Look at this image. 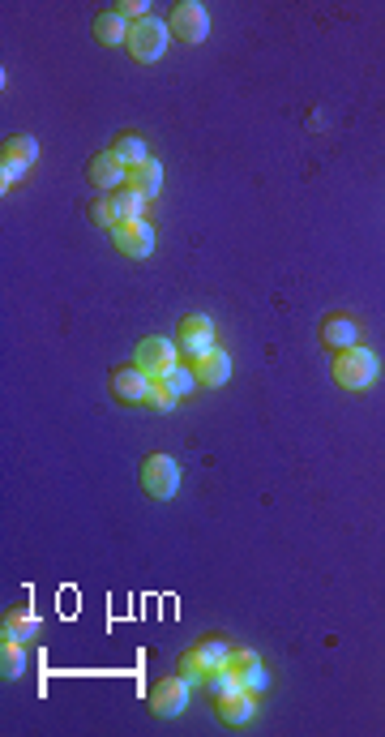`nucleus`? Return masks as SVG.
Returning <instances> with one entry per match:
<instances>
[{
	"mask_svg": "<svg viewBox=\"0 0 385 737\" xmlns=\"http://www.w3.org/2000/svg\"><path fill=\"white\" fill-rule=\"evenodd\" d=\"M227 656H231V643L227 639H219V635H210V639H202L193 652H184L180 656V678L184 682H206L214 669H223L227 665Z\"/></svg>",
	"mask_w": 385,
	"mask_h": 737,
	"instance_id": "obj_1",
	"label": "nucleus"
},
{
	"mask_svg": "<svg viewBox=\"0 0 385 737\" xmlns=\"http://www.w3.org/2000/svg\"><path fill=\"white\" fill-rule=\"evenodd\" d=\"M167 39H172V26L159 22V18H146V22H133L129 26V56L137 65H154L163 52H167Z\"/></svg>",
	"mask_w": 385,
	"mask_h": 737,
	"instance_id": "obj_2",
	"label": "nucleus"
},
{
	"mask_svg": "<svg viewBox=\"0 0 385 737\" xmlns=\"http://www.w3.org/2000/svg\"><path fill=\"white\" fill-rule=\"evenodd\" d=\"M334 382L343 390H364L377 382V356L368 348H347L334 352Z\"/></svg>",
	"mask_w": 385,
	"mask_h": 737,
	"instance_id": "obj_3",
	"label": "nucleus"
},
{
	"mask_svg": "<svg viewBox=\"0 0 385 737\" xmlns=\"http://www.w3.org/2000/svg\"><path fill=\"white\" fill-rule=\"evenodd\" d=\"M142 493L154 502H172L180 493V463L172 455H150L142 463Z\"/></svg>",
	"mask_w": 385,
	"mask_h": 737,
	"instance_id": "obj_4",
	"label": "nucleus"
},
{
	"mask_svg": "<svg viewBox=\"0 0 385 737\" xmlns=\"http://www.w3.org/2000/svg\"><path fill=\"white\" fill-rule=\"evenodd\" d=\"M133 365L142 369L150 382H159V378H167V373L180 365V348H176L172 339H142V343H137Z\"/></svg>",
	"mask_w": 385,
	"mask_h": 737,
	"instance_id": "obj_5",
	"label": "nucleus"
},
{
	"mask_svg": "<svg viewBox=\"0 0 385 737\" xmlns=\"http://www.w3.org/2000/svg\"><path fill=\"white\" fill-rule=\"evenodd\" d=\"M180 356L189 360V365H197L202 356L214 352V322L206 318V313H189V318H180Z\"/></svg>",
	"mask_w": 385,
	"mask_h": 737,
	"instance_id": "obj_6",
	"label": "nucleus"
},
{
	"mask_svg": "<svg viewBox=\"0 0 385 737\" xmlns=\"http://www.w3.org/2000/svg\"><path fill=\"white\" fill-rule=\"evenodd\" d=\"M167 26H172V35L180 43H206L210 13H206V5H197V0H180V5L172 9V18H167Z\"/></svg>",
	"mask_w": 385,
	"mask_h": 737,
	"instance_id": "obj_7",
	"label": "nucleus"
},
{
	"mask_svg": "<svg viewBox=\"0 0 385 737\" xmlns=\"http://www.w3.org/2000/svg\"><path fill=\"white\" fill-rule=\"evenodd\" d=\"M86 180L99 193H120V189H129V168L112 155V150H99V155L86 163Z\"/></svg>",
	"mask_w": 385,
	"mask_h": 737,
	"instance_id": "obj_8",
	"label": "nucleus"
},
{
	"mask_svg": "<svg viewBox=\"0 0 385 737\" xmlns=\"http://www.w3.org/2000/svg\"><path fill=\"white\" fill-rule=\"evenodd\" d=\"M360 335H364V326L351 318V313H326V318H321V330H317V339L326 343L330 352L360 348Z\"/></svg>",
	"mask_w": 385,
	"mask_h": 737,
	"instance_id": "obj_9",
	"label": "nucleus"
},
{
	"mask_svg": "<svg viewBox=\"0 0 385 737\" xmlns=\"http://www.w3.org/2000/svg\"><path fill=\"white\" fill-rule=\"evenodd\" d=\"M184 708H189V682H184V678H163V682L150 686V712L154 716L172 720Z\"/></svg>",
	"mask_w": 385,
	"mask_h": 737,
	"instance_id": "obj_10",
	"label": "nucleus"
},
{
	"mask_svg": "<svg viewBox=\"0 0 385 737\" xmlns=\"http://www.w3.org/2000/svg\"><path fill=\"white\" fill-rule=\"evenodd\" d=\"M112 245L125 253V258H150L154 253V228L146 219H129V223H120V228H112Z\"/></svg>",
	"mask_w": 385,
	"mask_h": 737,
	"instance_id": "obj_11",
	"label": "nucleus"
},
{
	"mask_svg": "<svg viewBox=\"0 0 385 737\" xmlns=\"http://www.w3.org/2000/svg\"><path fill=\"white\" fill-rule=\"evenodd\" d=\"M150 378L137 365H120V369H112V395L120 399V403H146V395H150Z\"/></svg>",
	"mask_w": 385,
	"mask_h": 737,
	"instance_id": "obj_12",
	"label": "nucleus"
},
{
	"mask_svg": "<svg viewBox=\"0 0 385 737\" xmlns=\"http://www.w3.org/2000/svg\"><path fill=\"white\" fill-rule=\"evenodd\" d=\"M214 712H219V720L223 725H249V720L257 716V695L253 690H236V695H227V699H219L214 703Z\"/></svg>",
	"mask_w": 385,
	"mask_h": 737,
	"instance_id": "obj_13",
	"label": "nucleus"
},
{
	"mask_svg": "<svg viewBox=\"0 0 385 737\" xmlns=\"http://www.w3.org/2000/svg\"><path fill=\"white\" fill-rule=\"evenodd\" d=\"M193 373H197V386H223L231 378V356L223 348H214L210 356L197 360Z\"/></svg>",
	"mask_w": 385,
	"mask_h": 737,
	"instance_id": "obj_14",
	"label": "nucleus"
},
{
	"mask_svg": "<svg viewBox=\"0 0 385 737\" xmlns=\"http://www.w3.org/2000/svg\"><path fill=\"white\" fill-rule=\"evenodd\" d=\"M129 26H133V22H125L116 9H103V13H95V39L103 43V48H116V43H129Z\"/></svg>",
	"mask_w": 385,
	"mask_h": 737,
	"instance_id": "obj_15",
	"label": "nucleus"
},
{
	"mask_svg": "<svg viewBox=\"0 0 385 737\" xmlns=\"http://www.w3.org/2000/svg\"><path fill=\"white\" fill-rule=\"evenodd\" d=\"M129 189L146 193V198H159V189H163V163L154 159V155L146 163H137V168L129 172Z\"/></svg>",
	"mask_w": 385,
	"mask_h": 737,
	"instance_id": "obj_16",
	"label": "nucleus"
},
{
	"mask_svg": "<svg viewBox=\"0 0 385 737\" xmlns=\"http://www.w3.org/2000/svg\"><path fill=\"white\" fill-rule=\"evenodd\" d=\"M39 635V618L30 613L26 605H13L9 613H5V639H18V643H30Z\"/></svg>",
	"mask_w": 385,
	"mask_h": 737,
	"instance_id": "obj_17",
	"label": "nucleus"
},
{
	"mask_svg": "<svg viewBox=\"0 0 385 737\" xmlns=\"http://www.w3.org/2000/svg\"><path fill=\"white\" fill-rule=\"evenodd\" d=\"M159 386L167 390V399L172 403H180V399H189L193 395V386H197V373H193V365H176L167 378H159Z\"/></svg>",
	"mask_w": 385,
	"mask_h": 737,
	"instance_id": "obj_18",
	"label": "nucleus"
},
{
	"mask_svg": "<svg viewBox=\"0 0 385 737\" xmlns=\"http://www.w3.org/2000/svg\"><path fill=\"white\" fill-rule=\"evenodd\" d=\"M206 686V695H210V703H219V699H227V695H236V690H244V682H240V673L236 669H214L210 678L202 682Z\"/></svg>",
	"mask_w": 385,
	"mask_h": 737,
	"instance_id": "obj_19",
	"label": "nucleus"
},
{
	"mask_svg": "<svg viewBox=\"0 0 385 737\" xmlns=\"http://www.w3.org/2000/svg\"><path fill=\"white\" fill-rule=\"evenodd\" d=\"M0 159L9 163H22V168H30V163L39 159V142L26 138V133H18V138H5V146H0Z\"/></svg>",
	"mask_w": 385,
	"mask_h": 737,
	"instance_id": "obj_20",
	"label": "nucleus"
},
{
	"mask_svg": "<svg viewBox=\"0 0 385 737\" xmlns=\"http://www.w3.org/2000/svg\"><path fill=\"white\" fill-rule=\"evenodd\" d=\"M112 155L133 172L137 163H146V159H150V150H146V142H142V138H133V133H125V138H116V142H112Z\"/></svg>",
	"mask_w": 385,
	"mask_h": 737,
	"instance_id": "obj_21",
	"label": "nucleus"
},
{
	"mask_svg": "<svg viewBox=\"0 0 385 737\" xmlns=\"http://www.w3.org/2000/svg\"><path fill=\"white\" fill-rule=\"evenodd\" d=\"M22 669H26V652H22V643L18 639H5L0 643V673L13 682V678H22Z\"/></svg>",
	"mask_w": 385,
	"mask_h": 737,
	"instance_id": "obj_22",
	"label": "nucleus"
},
{
	"mask_svg": "<svg viewBox=\"0 0 385 737\" xmlns=\"http://www.w3.org/2000/svg\"><path fill=\"white\" fill-rule=\"evenodd\" d=\"M90 223H99L103 232L120 228V210H116V193H107V198H95L90 202Z\"/></svg>",
	"mask_w": 385,
	"mask_h": 737,
	"instance_id": "obj_23",
	"label": "nucleus"
},
{
	"mask_svg": "<svg viewBox=\"0 0 385 737\" xmlns=\"http://www.w3.org/2000/svg\"><path fill=\"white\" fill-rule=\"evenodd\" d=\"M146 193H137V189H120L116 193V210H120V223H129V219H146Z\"/></svg>",
	"mask_w": 385,
	"mask_h": 737,
	"instance_id": "obj_24",
	"label": "nucleus"
},
{
	"mask_svg": "<svg viewBox=\"0 0 385 737\" xmlns=\"http://www.w3.org/2000/svg\"><path fill=\"white\" fill-rule=\"evenodd\" d=\"M116 13H120L125 22H146V18H154L146 0H125V5H116Z\"/></svg>",
	"mask_w": 385,
	"mask_h": 737,
	"instance_id": "obj_25",
	"label": "nucleus"
},
{
	"mask_svg": "<svg viewBox=\"0 0 385 737\" xmlns=\"http://www.w3.org/2000/svg\"><path fill=\"white\" fill-rule=\"evenodd\" d=\"M240 682H244V690H253V695H261V690L270 686V673L261 669V665H253V669H244V673H240Z\"/></svg>",
	"mask_w": 385,
	"mask_h": 737,
	"instance_id": "obj_26",
	"label": "nucleus"
},
{
	"mask_svg": "<svg viewBox=\"0 0 385 737\" xmlns=\"http://www.w3.org/2000/svg\"><path fill=\"white\" fill-rule=\"evenodd\" d=\"M26 176V168L22 163H9V159H0V193H9L13 185H18V180Z\"/></svg>",
	"mask_w": 385,
	"mask_h": 737,
	"instance_id": "obj_27",
	"label": "nucleus"
},
{
	"mask_svg": "<svg viewBox=\"0 0 385 737\" xmlns=\"http://www.w3.org/2000/svg\"><path fill=\"white\" fill-rule=\"evenodd\" d=\"M253 665H261V660H257V652H253V648H231V656H227V669H236V673H244V669H253Z\"/></svg>",
	"mask_w": 385,
	"mask_h": 737,
	"instance_id": "obj_28",
	"label": "nucleus"
},
{
	"mask_svg": "<svg viewBox=\"0 0 385 737\" xmlns=\"http://www.w3.org/2000/svg\"><path fill=\"white\" fill-rule=\"evenodd\" d=\"M146 408H154V412H172L176 403L167 399V390H163L159 382H154V386H150V395H146Z\"/></svg>",
	"mask_w": 385,
	"mask_h": 737,
	"instance_id": "obj_29",
	"label": "nucleus"
}]
</instances>
